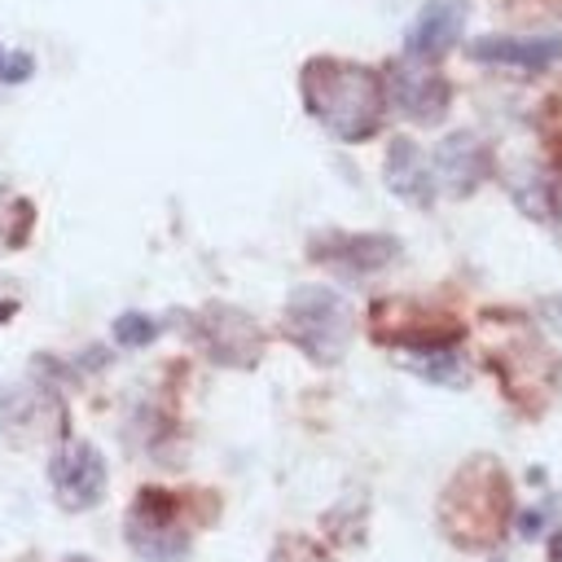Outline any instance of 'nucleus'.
Instances as JSON below:
<instances>
[{
    "mask_svg": "<svg viewBox=\"0 0 562 562\" xmlns=\"http://www.w3.org/2000/svg\"><path fill=\"white\" fill-rule=\"evenodd\" d=\"M299 92L307 114L338 140L356 145L382 127L386 114V83L378 70L347 61V57H312L299 75Z\"/></svg>",
    "mask_w": 562,
    "mask_h": 562,
    "instance_id": "nucleus-1",
    "label": "nucleus"
},
{
    "mask_svg": "<svg viewBox=\"0 0 562 562\" xmlns=\"http://www.w3.org/2000/svg\"><path fill=\"white\" fill-rule=\"evenodd\" d=\"M514 509L509 474L492 457H470L439 496V527L461 549H487L501 540Z\"/></svg>",
    "mask_w": 562,
    "mask_h": 562,
    "instance_id": "nucleus-2",
    "label": "nucleus"
},
{
    "mask_svg": "<svg viewBox=\"0 0 562 562\" xmlns=\"http://www.w3.org/2000/svg\"><path fill=\"white\" fill-rule=\"evenodd\" d=\"M285 338L312 360V364H338L351 347L356 316L347 299L329 285H299L285 299Z\"/></svg>",
    "mask_w": 562,
    "mask_h": 562,
    "instance_id": "nucleus-3",
    "label": "nucleus"
},
{
    "mask_svg": "<svg viewBox=\"0 0 562 562\" xmlns=\"http://www.w3.org/2000/svg\"><path fill=\"white\" fill-rule=\"evenodd\" d=\"M127 544L145 562H184L189 553V527H184V505L180 496L162 487H140V496L127 509L123 527Z\"/></svg>",
    "mask_w": 562,
    "mask_h": 562,
    "instance_id": "nucleus-4",
    "label": "nucleus"
},
{
    "mask_svg": "<svg viewBox=\"0 0 562 562\" xmlns=\"http://www.w3.org/2000/svg\"><path fill=\"white\" fill-rule=\"evenodd\" d=\"M492 369L505 382V395L518 408H527V413H540L558 395V386H562V360L544 342H536V338H522V342L496 351Z\"/></svg>",
    "mask_w": 562,
    "mask_h": 562,
    "instance_id": "nucleus-5",
    "label": "nucleus"
},
{
    "mask_svg": "<svg viewBox=\"0 0 562 562\" xmlns=\"http://www.w3.org/2000/svg\"><path fill=\"white\" fill-rule=\"evenodd\" d=\"M193 338L215 364H228V369H250L263 356V329L255 325L250 312L233 303H206L193 316Z\"/></svg>",
    "mask_w": 562,
    "mask_h": 562,
    "instance_id": "nucleus-6",
    "label": "nucleus"
},
{
    "mask_svg": "<svg viewBox=\"0 0 562 562\" xmlns=\"http://www.w3.org/2000/svg\"><path fill=\"white\" fill-rule=\"evenodd\" d=\"M386 105H395L404 119L413 123H439L448 114L452 88L439 70H430V61L417 57H400L386 66Z\"/></svg>",
    "mask_w": 562,
    "mask_h": 562,
    "instance_id": "nucleus-7",
    "label": "nucleus"
},
{
    "mask_svg": "<svg viewBox=\"0 0 562 562\" xmlns=\"http://www.w3.org/2000/svg\"><path fill=\"white\" fill-rule=\"evenodd\" d=\"M48 483H53V496L61 509H92L101 496H105V457L83 443V439H70L53 452L48 461Z\"/></svg>",
    "mask_w": 562,
    "mask_h": 562,
    "instance_id": "nucleus-8",
    "label": "nucleus"
},
{
    "mask_svg": "<svg viewBox=\"0 0 562 562\" xmlns=\"http://www.w3.org/2000/svg\"><path fill=\"white\" fill-rule=\"evenodd\" d=\"M400 241L391 233H316L312 237V259L342 272V277H369L395 263Z\"/></svg>",
    "mask_w": 562,
    "mask_h": 562,
    "instance_id": "nucleus-9",
    "label": "nucleus"
},
{
    "mask_svg": "<svg viewBox=\"0 0 562 562\" xmlns=\"http://www.w3.org/2000/svg\"><path fill=\"white\" fill-rule=\"evenodd\" d=\"M492 176V149L474 132H452L435 149V184L448 189L452 198L474 193Z\"/></svg>",
    "mask_w": 562,
    "mask_h": 562,
    "instance_id": "nucleus-10",
    "label": "nucleus"
},
{
    "mask_svg": "<svg viewBox=\"0 0 562 562\" xmlns=\"http://www.w3.org/2000/svg\"><path fill=\"white\" fill-rule=\"evenodd\" d=\"M465 31V0H426L404 35V57L439 61Z\"/></svg>",
    "mask_w": 562,
    "mask_h": 562,
    "instance_id": "nucleus-11",
    "label": "nucleus"
},
{
    "mask_svg": "<svg viewBox=\"0 0 562 562\" xmlns=\"http://www.w3.org/2000/svg\"><path fill=\"white\" fill-rule=\"evenodd\" d=\"M465 53L470 61H483V66L549 70L553 61H562V40L558 35H483Z\"/></svg>",
    "mask_w": 562,
    "mask_h": 562,
    "instance_id": "nucleus-12",
    "label": "nucleus"
},
{
    "mask_svg": "<svg viewBox=\"0 0 562 562\" xmlns=\"http://www.w3.org/2000/svg\"><path fill=\"white\" fill-rule=\"evenodd\" d=\"M386 189L413 206H430L435 202V171L426 162V154L408 140V136H395L391 149H386Z\"/></svg>",
    "mask_w": 562,
    "mask_h": 562,
    "instance_id": "nucleus-13",
    "label": "nucleus"
},
{
    "mask_svg": "<svg viewBox=\"0 0 562 562\" xmlns=\"http://www.w3.org/2000/svg\"><path fill=\"white\" fill-rule=\"evenodd\" d=\"M509 198L518 202L522 215L544 220V224H558V189H553V180L540 176L536 167H518V171H509Z\"/></svg>",
    "mask_w": 562,
    "mask_h": 562,
    "instance_id": "nucleus-14",
    "label": "nucleus"
},
{
    "mask_svg": "<svg viewBox=\"0 0 562 562\" xmlns=\"http://www.w3.org/2000/svg\"><path fill=\"white\" fill-rule=\"evenodd\" d=\"M404 364L413 373H422L426 382H439V386H461L465 382V369H461L457 347H422V351H408Z\"/></svg>",
    "mask_w": 562,
    "mask_h": 562,
    "instance_id": "nucleus-15",
    "label": "nucleus"
},
{
    "mask_svg": "<svg viewBox=\"0 0 562 562\" xmlns=\"http://www.w3.org/2000/svg\"><path fill=\"white\" fill-rule=\"evenodd\" d=\"M31 220H35V206L26 198H13L0 184V250H18L31 237Z\"/></svg>",
    "mask_w": 562,
    "mask_h": 562,
    "instance_id": "nucleus-16",
    "label": "nucleus"
},
{
    "mask_svg": "<svg viewBox=\"0 0 562 562\" xmlns=\"http://www.w3.org/2000/svg\"><path fill=\"white\" fill-rule=\"evenodd\" d=\"M158 321L154 316H145V312H123L119 321H114V342L119 347H149L154 338H158Z\"/></svg>",
    "mask_w": 562,
    "mask_h": 562,
    "instance_id": "nucleus-17",
    "label": "nucleus"
},
{
    "mask_svg": "<svg viewBox=\"0 0 562 562\" xmlns=\"http://www.w3.org/2000/svg\"><path fill=\"white\" fill-rule=\"evenodd\" d=\"M277 562H329L312 540H299V536H285L277 544Z\"/></svg>",
    "mask_w": 562,
    "mask_h": 562,
    "instance_id": "nucleus-18",
    "label": "nucleus"
},
{
    "mask_svg": "<svg viewBox=\"0 0 562 562\" xmlns=\"http://www.w3.org/2000/svg\"><path fill=\"white\" fill-rule=\"evenodd\" d=\"M31 70H35V57L31 53H9V61L0 70V83H22V79H31Z\"/></svg>",
    "mask_w": 562,
    "mask_h": 562,
    "instance_id": "nucleus-19",
    "label": "nucleus"
},
{
    "mask_svg": "<svg viewBox=\"0 0 562 562\" xmlns=\"http://www.w3.org/2000/svg\"><path fill=\"white\" fill-rule=\"evenodd\" d=\"M536 312H540V321H544L549 329H558V334H562V294L540 299V307H536Z\"/></svg>",
    "mask_w": 562,
    "mask_h": 562,
    "instance_id": "nucleus-20",
    "label": "nucleus"
},
{
    "mask_svg": "<svg viewBox=\"0 0 562 562\" xmlns=\"http://www.w3.org/2000/svg\"><path fill=\"white\" fill-rule=\"evenodd\" d=\"M66 562H97V558H79V553H75V558H66Z\"/></svg>",
    "mask_w": 562,
    "mask_h": 562,
    "instance_id": "nucleus-21",
    "label": "nucleus"
},
{
    "mask_svg": "<svg viewBox=\"0 0 562 562\" xmlns=\"http://www.w3.org/2000/svg\"><path fill=\"white\" fill-rule=\"evenodd\" d=\"M4 61H9V53H4V48H0V70H4Z\"/></svg>",
    "mask_w": 562,
    "mask_h": 562,
    "instance_id": "nucleus-22",
    "label": "nucleus"
}]
</instances>
